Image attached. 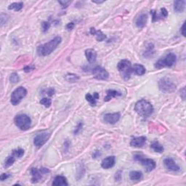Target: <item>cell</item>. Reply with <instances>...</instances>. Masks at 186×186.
I'll list each match as a JSON object with an SVG mask.
<instances>
[{"label": "cell", "mask_w": 186, "mask_h": 186, "mask_svg": "<svg viewBox=\"0 0 186 186\" xmlns=\"http://www.w3.org/2000/svg\"><path fill=\"white\" fill-rule=\"evenodd\" d=\"M161 16L163 17H167V15H168V12L167 10H166L165 8H161Z\"/></svg>", "instance_id": "8d00e7d4"}, {"label": "cell", "mask_w": 186, "mask_h": 186, "mask_svg": "<svg viewBox=\"0 0 186 186\" xmlns=\"http://www.w3.org/2000/svg\"><path fill=\"white\" fill-rule=\"evenodd\" d=\"M50 132H45L37 135L34 139V145L38 148H41L47 142V140L50 138Z\"/></svg>", "instance_id": "30bf717a"}, {"label": "cell", "mask_w": 186, "mask_h": 186, "mask_svg": "<svg viewBox=\"0 0 186 186\" xmlns=\"http://www.w3.org/2000/svg\"><path fill=\"white\" fill-rule=\"evenodd\" d=\"M117 68L123 79L126 81L129 80L132 73V67L130 61L127 60H122L118 63Z\"/></svg>", "instance_id": "3957f363"}, {"label": "cell", "mask_w": 186, "mask_h": 186, "mask_svg": "<svg viewBox=\"0 0 186 186\" xmlns=\"http://www.w3.org/2000/svg\"><path fill=\"white\" fill-rule=\"evenodd\" d=\"M23 2H14V3H12L10 4V6L8 7L9 10H13L15 11H20L23 8Z\"/></svg>", "instance_id": "4316f807"}, {"label": "cell", "mask_w": 186, "mask_h": 186, "mask_svg": "<svg viewBox=\"0 0 186 186\" xmlns=\"http://www.w3.org/2000/svg\"><path fill=\"white\" fill-rule=\"evenodd\" d=\"M92 2L97 4H101V3H103L104 1H95V0H92Z\"/></svg>", "instance_id": "ee69618b"}, {"label": "cell", "mask_w": 186, "mask_h": 186, "mask_svg": "<svg viewBox=\"0 0 186 186\" xmlns=\"http://www.w3.org/2000/svg\"><path fill=\"white\" fill-rule=\"evenodd\" d=\"M106 93H107V95H106L105 99H104V100L106 102L110 100L114 97H116L121 95V93L120 92L116 91V90H108Z\"/></svg>", "instance_id": "ffe728a7"}, {"label": "cell", "mask_w": 186, "mask_h": 186, "mask_svg": "<svg viewBox=\"0 0 186 186\" xmlns=\"http://www.w3.org/2000/svg\"><path fill=\"white\" fill-rule=\"evenodd\" d=\"M74 23L71 22V23H69L67 24V26H66V29L68 31H71L74 28Z\"/></svg>", "instance_id": "f35d334b"}, {"label": "cell", "mask_w": 186, "mask_h": 186, "mask_svg": "<svg viewBox=\"0 0 186 186\" xmlns=\"http://www.w3.org/2000/svg\"><path fill=\"white\" fill-rule=\"evenodd\" d=\"M27 95V90L23 87H19L15 90L11 95L10 102L13 105H17Z\"/></svg>", "instance_id": "52a82bcc"}, {"label": "cell", "mask_w": 186, "mask_h": 186, "mask_svg": "<svg viewBox=\"0 0 186 186\" xmlns=\"http://www.w3.org/2000/svg\"><path fill=\"white\" fill-rule=\"evenodd\" d=\"M185 23H184L183 24L182 28H181V33H182V34H183V37H185Z\"/></svg>", "instance_id": "7bdbcfd3"}, {"label": "cell", "mask_w": 186, "mask_h": 186, "mask_svg": "<svg viewBox=\"0 0 186 186\" xmlns=\"http://www.w3.org/2000/svg\"><path fill=\"white\" fill-rule=\"evenodd\" d=\"M85 56L90 63H95L97 58L96 51L93 50V49H88V50L85 51Z\"/></svg>", "instance_id": "2e32d148"}, {"label": "cell", "mask_w": 186, "mask_h": 186, "mask_svg": "<svg viewBox=\"0 0 186 186\" xmlns=\"http://www.w3.org/2000/svg\"><path fill=\"white\" fill-rule=\"evenodd\" d=\"M10 81L11 83H13V84H16L18 82L20 81L18 74H16V73H13V74H11L10 76Z\"/></svg>", "instance_id": "f546056e"}, {"label": "cell", "mask_w": 186, "mask_h": 186, "mask_svg": "<svg viewBox=\"0 0 186 186\" xmlns=\"http://www.w3.org/2000/svg\"><path fill=\"white\" fill-rule=\"evenodd\" d=\"M68 185L67 180L63 176H57L52 183V185L55 186H66Z\"/></svg>", "instance_id": "d6986e66"}, {"label": "cell", "mask_w": 186, "mask_h": 186, "mask_svg": "<svg viewBox=\"0 0 186 186\" xmlns=\"http://www.w3.org/2000/svg\"><path fill=\"white\" fill-rule=\"evenodd\" d=\"M148 21V16L146 14H142L136 20V26L139 28H143L145 26Z\"/></svg>", "instance_id": "e0dca14e"}, {"label": "cell", "mask_w": 186, "mask_h": 186, "mask_svg": "<svg viewBox=\"0 0 186 186\" xmlns=\"http://www.w3.org/2000/svg\"><path fill=\"white\" fill-rule=\"evenodd\" d=\"M15 158H21L22 156L24 155V150L23 149H17V150H14L12 151V154Z\"/></svg>", "instance_id": "4dcf8cb0"}, {"label": "cell", "mask_w": 186, "mask_h": 186, "mask_svg": "<svg viewBox=\"0 0 186 186\" xmlns=\"http://www.w3.org/2000/svg\"><path fill=\"white\" fill-rule=\"evenodd\" d=\"M15 161V157L13 156V155H11V156H8L7 158L5 159V161H4V167L5 168H7L10 167L11 165H12L14 162Z\"/></svg>", "instance_id": "f1b7e54d"}, {"label": "cell", "mask_w": 186, "mask_h": 186, "mask_svg": "<svg viewBox=\"0 0 186 186\" xmlns=\"http://www.w3.org/2000/svg\"><path fill=\"white\" fill-rule=\"evenodd\" d=\"M134 159L143 166L146 172H151L156 168V162L153 159L143 158V156H142L141 155H135Z\"/></svg>", "instance_id": "ba28073f"}, {"label": "cell", "mask_w": 186, "mask_h": 186, "mask_svg": "<svg viewBox=\"0 0 186 186\" xmlns=\"http://www.w3.org/2000/svg\"><path fill=\"white\" fill-rule=\"evenodd\" d=\"M90 34L94 35L98 42H102L106 39V36L100 30H96L95 28H90Z\"/></svg>", "instance_id": "ac0fdd59"}, {"label": "cell", "mask_w": 186, "mask_h": 186, "mask_svg": "<svg viewBox=\"0 0 186 186\" xmlns=\"http://www.w3.org/2000/svg\"><path fill=\"white\" fill-rule=\"evenodd\" d=\"M42 27L43 32H46L49 30V28H50V23L48 22H43L42 24Z\"/></svg>", "instance_id": "836d02e7"}, {"label": "cell", "mask_w": 186, "mask_h": 186, "mask_svg": "<svg viewBox=\"0 0 186 186\" xmlns=\"http://www.w3.org/2000/svg\"><path fill=\"white\" fill-rule=\"evenodd\" d=\"M115 162H116V159H115V156H108L107 158L104 159L103 161L101 163V167L103 168V169H110V168L113 167L115 164Z\"/></svg>", "instance_id": "5bb4252c"}, {"label": "cell", "mask_w": 186, "mask_h": 186, "mask_svg": "<svg viewBox=\"0 0 186 186\" xmlns=\"http://www.w3.org/2000/svg\"><path fill=\"white\" fill-rule=\"evenodd\" d=\"M54 93H55V90L54 89H52V88H50V89L48 90L47 95H50V96H52V95H54Z\"/></svg>", "instance_id": "b9f144b4"}, {"label": "cell", "mask_w": 186, "mask_h": 186, "mask_svg": "<svg viewBox=\"0 0 186 186\" xmlns=\"http://www.w3.org/2000/svg\"><path fill=\"white\" fill-rule=\"evenodd\" d=\"M65 79H66V81H68V82L74 83V82H76V81H77L79 80V76H77L76 74H68L67 75H66Z\"/></svg>", "instance_id": "83f0119b"}, {"label": "cell", "mask_w": 186, "mask_h": 186, "mask_svg": "<svg viewBox=\"0 0 186 186\" xmlns=\"http://www.w3.org/2000/svg\"><path fill=\"white\" fill-rule=\"evenodd\" d=\"M34 69V66H26V67L24 68V71H25L26 72H29V71H32Z\"/></svg>", "instance_id": "ab89813d"}, {"label": "cell", "mask_w": 186, "mask_h": 186, "mask_svg": "<svg viewBox=\"0 0 186 186\" xmlns=\"http://www.w3.org/2000/svg\"><path fill=\"white\" fill-rule=\"evenodd\" d=\"M185 1H175L174 2V10L176 12H183L185 10Z\"/></svg>", "instance_id": "44dd1931"}, {"label": "cell", "mask_w": 186, "mask_h": 186, "mask_svg": "<svg viewBox=\"0 0 186 186\" xmlns=\"http://www.w3.org/2000/svg\"><path fill=\"white\" fill-rule=\"evenodd\" d=\"M146 142V138L144 136L141 137H137V138H134L132 139L131 142H130V145L132 147L135 148H141L145 145Z\"/></svg>", "instance_id": "9a60e30c"}, {"label": "cell", "mask_w": 186, "mask_h": 186, "mask_svg": "<svg viewBox=\"0 0 186 186\" xmlns=\"http://www.w3.org/2000/svg\"><path fill=\"white\" fill-rule=\"evenodd\" d=\"M59 3L61 4L62 8H66L71 4L70 1H59Z\"/></svg>", "instance_id": "e575fe53"}, {"label": "cell", "mask_w": 186, "mask_h": 186, "mask_svg": "<svg viewBox=\"0 0 186 186\" xmlns=\"http://www.w3.org/2000/svg\"><path fill=\"white\" fill-rule=\"evenodd\" d=\"M150 13H151L152 16H153V21L155 22V21H158L159 18H158V16H157V13L155 12L154 10L150 11Z\"/></svg>", "instance_id": "d590c367"}, {"label": "cell", "mask_w": 186, "mask_h": 186, "mask_svg": "<svg viewBox=\"0 0 186 186\" xmlns=\"http://www.w3.org/2000/svg\"><path fill=\"white\" fill-rule=\"evenodd\" d=\"M40 103L42 105H43L46 108H49L52 104V101H51L50 99L46 98V97H45V98H42L40 100Z\"/></svg>", "instance_id": "1f68e13d"}, {"label": "cell", "mask_w": 186, "mask_h": 186, "mask_svg": "<svg viewBox=\"0 0 186 186\" xmlns=\"http://www.w3.org/2000/svg\"><path fill=\"white\" fill-rule=\"evenodd\" d=\"M81 127H82V123H79V125H78V126H77V127H76V130H75L74 133H75V134H77V133H78V132H79V131H80V130H81Z\"/></svg>", "instance_id": "60d3db41"}, {"label": "cell", "mask_w": 186, "mask_h": 186, "mask_svg": "<svg viewBox=\"0 0 186 186\" xmlns=\"http://www.w3.org/2000/svg\"><path fill=\"white\" fill-rule=\"evenodd\" d=\"M61 41L62 39L61 37H55L54 39L48 42L47 43L39 46L37 48V52L41 56L49 55L57 48V46L61 44Z\"/></svg>", "instance_id": "6da1fadb"}, {"label": "cell", "mask_w": 186, "mask_h": 186, "mask_svg": "<svg viewBox=\"0 0 186 186\" xmlns=\"http://www.w3.org/2000/svg\"><path fill=\"white\" fill-rule=\"evenodd\" d=\"M154 54V46L153 44L150 43L148 44V45L147 46V48H146V50L144 52V57H152L153 55Z\"/></svg>", "instance_id": "cb8c5ba5"}, {"label": "cell", "mask_w": 186, "mask_h": 186, "mask_svg": "<svg viewBox=\"0 0 186 186\" xmlns=\"http://www.w3.org/2000/svg\"><path fill=\"white\" fill-rule=\"evenodd\" d=\"M121 115L119 113H114V114H106L104 115L103 120L105 123L109 125H114L118 122L120 119Z\"/></svg>", "instance_id": "7c38bea8"}, {"label": "cell", "mask_w": 186, "mask_h": 186, "mask_svg": "<svg viewBox=\"0 0 186 186\" xmlns=\"http://www.w3.org/2000/svg\"><path fill=\"white\" fill-rule=\"evenodd\" d=\"M177 57L173 53H169L167 56L159 59L155 64V67L161 68L164 67H172L176 63Z\"/></svg>", "instance_id": "5b68a950"}, {"label": "cell", "mask_w": 186, "mask_h": 186, "mask_svg": "<svg viewBox=\"0 0 186 186\" xmlns=\"http://www.w3.org/2000/svg\"><path fill=\"white\" fill-rule=\"evenodd\" d=\"M135 110L138 115L143 118H148L154 113V107L151 103L144 99L137 102L135 105Z\"/></svg>", "instance_id": "7a4b0ae2"}, {"label": "cell", "mask_w": 186, "mask_h": 186, "mask_svg": "<svg viewBox=\"0 0 186 186\" xmlns=\"http://www.w3.org/2000/svg\"><path fill=\"white\" fill-rule=\"evenodd\" d=\"M159 87L161 92L165 93H172L176 90V85L167 77H164L159 80Z\"/></svg>", "instance_id": "8992f818"}, {"label": "cell", "mask_w": 186, "mask_h": 186, "mask_svg": "<svg viewBox=\"0 0 186 186\" xmlns=\"http://www.w3.org/2000/svg\"><path fill=\"white\" fill-rule=\"evenodd\" d=\"M32 182L33 183H37L39 182L42 178L43 174H46L50 172V170L46 168H41L40 169H37V168H32Z\"/></svg>", "instance_id": "9c48e42d"}, {"label": "cell", "mask_w": 186, "mask_h": 186, "mask_svg": "<svg viewBox=\"0 0 186 186\" xmlns=\"http://www.w3.org/2000/svg\"><path fill=\"white\" fill-rule=\"evenodd\" d=\"M150 148H151L155 152H157V153H162L164 151V148L163 146L157 141L154 142V143L151 144V145H150Z\"/></svg>", "instance_id": "484cf974"}, {"label": "cell", "mask_w": 186, "mask_h": 186, "mask_svg": "<svg viewBox=\"0 0 186 186\" xmlns=\"http://www.w3.org/2000/svg\"><path fill=\"white\" fill-rule=\"evenodd\" d=\"M143 178L142 172L138 171H132L130 173V178L132 180H140Z\"/></svg>", "instance_id": "d4e9b609"}, {"label": "cell", "mask_w": 186, "mask_h": 186, "mask_svg": "<svg viewBox=\"0 0 186 186\" xmlns=\"http://www.w3.org/2000/svg\"><path fill=\"white\" fill-rule=\"evenodd\" d=\"M85 97L86 100L90 103V105L92 106H95L96 105V100L99 98V95L97 92H95L93 95L87 93V94L86 95Z\"/></svg>", "instance_id": "7402d4cb"}, {"label": "cell", "mask_w": 186, "mask_h": 186, "mask_svg": "<svg viewBox=\"0 0 186 186\" xmlns=\"http://www.w3.org/2000/svg\"><path fill=\"white\" fill-rule=\"evenodd\" d=\"M0 19H1V26H2L4 24L6 23V22L8 20V15L5 14V13H1L0 15Z\"/></svg>", "instance_id": "d6a6232c"}, {"label": "cell", "mask_w": 186, "mask_h": 186, "mask_svg": "<svg viewBox=\"0 0 186 186\" xmlns=\"http://www.w3.org/2000/svg\"><path fill=\"white\" fill-rule=\"evenodd\" d=\"M164 164L167 169L170 170L172 172H178L180 170V167L177 164L175 161H174L172 158H166L164 160Z\"/></svg>", "instance_id": "4fadbf2b"}, {"label": "cell", "mask_w": 186, "mask_h": 186, "mask_svg": "<svg viewBox=\"0 0 186 186\" xmlns=\"http://www.w3.org/2000/svg\"><path fill=\"white\" fill-rule=\"evenodd\" d=\"M92 74L95 78L98 79V80H105L109 76V74L105 68L100 67V66L95 67L92 71Z\"/></svg>", "instance_id": "8fae6325"}, {"label": "cell", "mask_w": 186, "mask_h": 186, "mask_svg": "<svg viewBox=\"0 0 186 186\" xmlns=\"http://www.w3.org/2000/svg\"><path fill=\"white\" fill-rule=\"evenodd\" d=\"M145 68L143 66L140 65V64H135L132 66V72H135L137 75H139V76H142V75L145 74Z\"/></svg>", "instance_id": "603a6c76"}, {"label": "cell", "mask_w": 186, "mask_h": 186, "mask_svg": "<svg viewBox=\"0 0 186 186\" xmlns=\"http://www.w3.org/2000/svg\"><path fill=\"white\" fill-rule=\"evenodd\" d=\"M9 178H10V174L4 173V174H2L1 177H0V179H1L2 181H4V180H7V179Z\"/></svg>", "instance_id": "74e56055"}, {"label": "cell", "mask_w": 186, "mask_h": 186, "mask_svg": "<svg viewBox=\"0 0 186 186\" xmlns=\"http://www.w3.org/2000/svg\"><path fill=\"white\" fill-rule=\"evenodd\" d=\"M15 125L17 126L21 130L26 131L31 127L32 125V119L28 116L26 114H19L15 117Z\"/></svg>", "instance_id": "277c9868"}]
</instances>
